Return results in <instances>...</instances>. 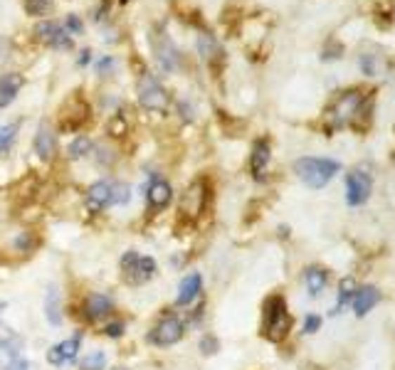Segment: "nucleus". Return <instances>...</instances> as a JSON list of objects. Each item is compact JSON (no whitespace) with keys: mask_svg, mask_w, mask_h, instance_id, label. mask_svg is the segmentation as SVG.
I'll list each match as a JSON object with an SVG mask.
<instances>
[{"mask_svg":"<svg viewBox=\"0 0 395 370\" xmlns=\"http://www.w3.org/2000/svg\"><path fill=\"white\" fill-rule=\"evenodd\" d=\"M292 331V314L282 294L267 296L262 306V336L272 343H282Z\"/></svg>","mask_w":395,"mask_h":370,"instance_id":"f257e3e1","label":"nucleus"},{"mask_svg":"<svg viewBox=\"0 0 395 370\" xmlns=\"http://www.w3.org/2000/svg\"><path fill=\"white\" fill-rule=\"evenodd\" d=\"M339 170H341V163L331 158H299L294 163V173L299 175L302 183L314 188V191L324 188Z\"/></svg>","mask_w":395,"mask_h":370,"instance_id":"f03ea898","label":"nucleus"},{"mask_svg":"<svg viewBox=\"0 0 395 370\" xmlns=\"http://www.w3.org/2000/svg\"><path fill=\"white\" fill-rule=\"evenodd\" d=\"M365 96L361 94L358 89H351V91H344V94L339 96V99L331 104V109L326 111L324 116V129L329 131V134H334V131L344 129L346 124H351V119H354L356 109L361 106V101H363Z\"/></svg>","mask_w":395,"mask_h":370,"instance_id":"7ed1b4c3","label":"nucleus"},{"mask_svg":"<svg viewBox=\"0 0 395 370\" xmlns=\"http://www.w3.org/2000/svg\"><path fill=\"white\" fill-rule=\"evenodd\" d=\"M156 269H158L156 260L146 255H138L136 250H129L127 255L122 257V274H124V279L134 286L151 281L153 276H156Z\"/></svg>","mask_w":395,"mask_h":370,"instance_id":"20e7f679","label":"nucleus"},{"mask_svg":"<svg viewBox=\"0 0 395 370\" xmlns=\"http://www.w3.org/2000/svg\"><path fill=\"white\" fill-rule=\"evenodd\" d=\"M183 333H186V326H183V321L178 319L176 314H163L161 319L153 324V328L148 331L146 340L153 345H161V348H166V345H173L178 343V340L183 338Z\"/></svg>","mask_w":395,"mask_h":370,"instance_id":"39448f33","label":"nucleus"},{"mask_svg":"<svg viewBox=\"0 0 395 370\" xmlns=\"http://www.w3.org/2000/svg\"><path fill=\"white\" fill-rule=\"evenodd\" d=\"M138 104H141L146 111H161V114L168 111L166 89H163L161 82H158L153 75H148V72L138 79Z\"/></svg>","mask_w":395,"mask_h":370,"instance_id":"423d86ee","label":"nucleus"},{"mask_svg":"<svg viewBox=\"0 0 395 370\" xmlns=\"http://www.w3.org/2000/svg\"><path fill=\"white\" fill-rule=\"evenodd\" d=\"M370 188H373V183H370V175L365 173V170H354V173H349V178H346V203H349L351 208L365 205L370 198Z\"/></svg>","mask_w":395,"mask_h":370,"instance_id":"0eeeda50","label":"nucleus"},{"mask_svg":"<svg viewBox=\"0 0 395 370\" xmlns=\"http://www.w3.org/2000/svg\"><path fill=\"white\" fill-rule=\"evenodd\" d=\"M205 203H208V188L203 180H195L193 185H188V191L181 198V215L195 220L205 210Z\"/></svg>","mask_w":395,"mask_h":370,"instance_id":"6e6552de","label":"nucleus"},{"mask_svg":"<svg viewBox=\"0 0 395 370\" xmlns=\"http://www.w3.org/2000/svg\"><path fill=\"white\" fill-rule=\"evenodd\" d=\"M35 35L55 50H72V35L55 20H45L35 27Z\"/></svg>","mask_w":395,"mask_h":370,"instance_id":"1a4fd4ad","label":"nucleus"},{"mask_svg":"<svg viewBox=\"0 0 395 370\" xmlns=\"http://www.w3.org/2000/svg\"><path fill=\"white\" fill-rule=\"evenodd\" d=\"M79 343H82V336L77 333V336H72V338L62 340V343L52 345V348L47 350V363L57 365V368L72 363V360L77 358V353H79Z\"/></svg>","mask_w":395,"mask_h":370,"instance_id":"9d476101","label":"nucleus"},{"mask_svg":"<svg viewBox=\"0 0 395 370\" xmlns=\"http://www.w3.org/2000/svg\"><path fill=\"white\" fill-rule=\"evenodd\" d=\"M112 309H114V304H112V299H109L107 294H89L84 299V306H82V311H84V319L86 321H102V319H107L109 314H112Z\"/></svg>","mask_w":395,"mask_h":370,"instance_id":"9b49d317","label":"nucleus"},{"mask_svg":"<svg viewBox=\"0 0 395 370\" xmlns=\"http://www.w3.org/2000/svg\"><path fill=\"white\" fill-rule=\"evenodd\" d=\"M22 350V338L18 333H13L11 328L0 331V370L6 368L8 363L20 358Z\"/></svg>","mask_w":395,"mask_h":370,"instance_id":"f8f14e48","label":"nucleus"},{"mask_svg":"<svg viewBox=\"0 0 395 370\" xmlns=\"http://www.w3.org/2000/svg\"><path fill=\"white\" fill-rule=\"evenodd\" d=\"M200 291H203V276L198 274V272H190L188 276H183L181 286H178L176 304L178 306H190L193 301L200 296Z\"/></svg>","mask_w":395,"mask_h":370,"instance_id":"ddd939ff","label":"nucleus"},{"mask_svg":"<svg viewBox=\"0 0 395 370\" xmlns=\"http://www.w3.org/2000/svg\"><path fill=\"white\" fill-rule=\"evenodd\" d=\"M109 203H112V183L107 180H99L86 191V210L89 212H102Z\"/></svg>","mask_w":395,"mask_h":370,"instance_id":"4468645a","label":"nucleus"},{"mask_svg":"<svg viewBox=\"0 0 395 370\" xmlns=\"http://www.w3.org/2000/svg\"><path fill=\"white\" fill-rule=\"evenodd\" d=\"M153 52H156V62H158V67H161L163 72L176 70L178 55H176V47H173V42L168 40V37L153 35Z\"/></svg>","mask_w":395,"mask_h":370,"instance_id":"2eb2a0df","label":"nucleus"},{"mask_svg":"<svg viewBox=\"0 0 395 370\" xmlns=\"http://www.w3.org/2000/svg\"><path fill=\"white\" fill-rule=\"evenodd\" d=\"M269 158H272V148H269L267 139H257L252 146V155H250V168H252V175L257 180L264 178V170L269 165Z\"/></svg>","mask_w":395,"mask_h":370,"instance_id":"dca6fc26","label":"nucleus"},{"mask_svg":"<svg viewBox=\"0 0 395 370\" xmlns=\"http://www.w3.org/2000/svg\"><path fill=\"white\" fill-rule=\"evenodd\" d=\"M378 301H380V291L375 289V286H361V289H356L354 296H351V306H354L356 316H365Z\"/></svg>","mask_w":395,"mask_h":370,"instance_id":"f3484780","label":"nucleus"},{"mask_svg":"<svg viewBox=\"0 0 395 370\" xmlns=\"http://www.w3.org/2000/svg\"><path fill=\"white\" fill-rule=\"evenodd\" d=\"M171 198H173V191H171V185H168L166 180L156 178L151 185H148L146 203H148V208H151V210H156V212L163 210V208L171 203Z\"/></svg>","mask_w":395,"mask_h":370,"instance_id":"a211bd4d","label":"nucleus"},{"mask_svg":"<svg viewBox=\"0 0 395 370\" xmlns=\"http://www.w3.org/2000/svg\"><path fill=\"white\" fill-rule=\"evenodd\" d=\"M35 151L37 155H40L42 160H52L55 158V151H57V136L55 131H52V126L42 124L40 129H37V136H35Z\"/></svg>","mask_w":395,"mask_h":370,"instance_id":"6ab92c4d","label":"nucleus"},{"mask_svg":"<svg viewBox=\"0 0 395 370\" xmlns=\"http://www.w3.org/2000/svg\"><path fill=\"white\" fill-rule=\"evenodd\" d=\"M22 84H25V79H22V75H18V72L0 77V109H6V106L15 99L18 91L22 89Z\"/></svg>","mask_w":395,"mask_h":370,"instance_id":"aec40b11","label":"nucleus"},{"mask_svg":"<svg viewBox=\"0 0 395 370\" xmlns=\"http://www.w3.org/2000/svg\"><path fill=\"white\" fill-rule=\"evenodd\" d=\"M304 281H306L309 296H319L321 291L326 289V284H329V272H326L324 267H309V269L304 272Z\"/></svg>","mask_w":395,"mask_h":370,"instance_id":"412c9836","label":"nucleus"},{"mask_svg":"<svg viewBox=\"0 0 395 370\" xmlns=\"http://www.w3.org/2000/svg\"><path fill=\"white\" fill-rule=\"evenodd\" d=\"M45 316L52 326H60L62 324V311H60V291L57 286H50L45 296Z\"/></svg>","mask_w":395,"mask_h":370,"instance_id":"4be33fe9","label":"nucleus"},{"mask_svg":"<svg viewBox=\"0 0 395 370\" xmlns=\"http://www.w3.org/2000/svg\"><path fill=\"white\" fill-rule=\"evenodd\" d=\"M91 141L86 139V136H77L75 141H72L70 146H67V155H70L72 160H79V158H84L86 153H91Z\"/></svg>","mask_w":395,"mask_h":370,"instance_id":"5701e85b","label":"nucleus"},{"mask_svg":"<svg viewBox=\"0 0 395 370\" xmlns=\"http://www.w3.org/2000/svg\"><path fill=\"white\" fill-rule=\"evenodd\" d=\"M104 368H107V355H104V350H91L79 365V370H104Z\"/></svg>","mask_w":395,"mask_h":370,"instance_id":"b1692460","label":"nucleus"},{"mask_svg":"<svg viewBox=\"0 0 395 370\" xmlns=\"http://www.w3.org/2000/svg\"><path fill=\"white\" fill-rule=\"evenodd\" d=\"M198 50H200V55H203V60H210V57L220 55L218 42H215L210 35H200V37H198Z\"/></svg>","mask_w":395,"mask_h":370,"instance_id":"393cba45","label":"nucleus"},{"mask_svg":"<svg viewBox=\"0 0 395 370\" xmlns=\"http://www.w3.org/2000/svg\"><path fill=\"white\" fill-rule=\"evenodd\" d=\"M131 200V188L127 183H112V205H127Z\"/></svg>","mask_w":395,"mask_h":370,"instance_id":"a878e982","label":"nucleus"},{"mask_svg":"<svg viewBox=\"0 0 395 370\" xmlns=\"http://www.w3.org/2000/svg\"><path fill=\"white\" fill-rule=\"evenodd\" d=\"M361 70H363L365 75L375 77L380 72V60L375 55H370V52H365V55H361Z\"/></svg>","mask_w":395,"mask_h":370,"instance_id":"bb28decb","label":"nucleus"},{"mask_svg":"<svg viewBox=\"0 0 395 370\" xmlns=\"http://www.w3.org/2000/svg\"><path fill=\"white\" fill-rule=\"evenodd\" d=\"M354 281H351V279H344V281H341V291H339V304H336L334 306V314H339V311L341 309H344V306H346V301H349L351 299V296H354Z\"/></svg>","mask_w":395,"mask_h":370,"instance_id":"cd10ccee","label":"nucleus"},{"mask_svg":"<svg viewBox=\"0 0 395 370\" xmlns=\"http://www.w3.org/2000/svg\"><path fill=\"white\" fill-rule=\"evenodd\" d=\"M15 134H18V124L0 129V155H3L8 148H11V143H13V139H15Z\"/></svg>","mask_w":395,"mask_h":370,"instance_id":"c85d7f7f","label":"nucleus"},{"mask_svg":"<svg viewBox=\"0 0 395 370\" xmlns=\"http://www.w3.org/2000/svg\"><path fill=\"white\" fill-rule=\"evenodd\" d=\"M25 11L30 15H45L50 11V0H25Z\"/></svg>","mask_w":395,"mask_h":370,"instance_id":"c756f323","label":"nucleus"},{"mask_svg":"<svg viewBox=\"0 0 395 370\" xmlns=\"http://www.w3.org/2000/svg\"><path fill=\"white\" fill-rule=\"evenodd\" d=\"M11 52H13V42L8 37H0V67L11 60Z\"/></svg>","mask_w":395,"mask_h":370,"instance_id":"7c9ffc66","label":"nucleus"},{"mask_svg":"<svg viewBox=\"0 0 395 370\" xmlns=\"http://www.w3.org/2000/svg\"><path fill=\"white\" fill-rule=\"evenodd\" d=\"M104 336H109V338H122L124 336V321H112V324L104 328Z\"/></svg>","mask_w":395,"mask_h":370,"instance_id":"2f4dec72","label":"nucleus"},{"mask_svg":"<svg viewBox=\"0 0 395 370\" xmlns=\"http://www.w3.org/2000/svg\"><path fill=\"white\" fill-rule=\"evenodd\" d=\"M200 350H203L205 355L218 353V338H213V336H205V338L200 340Z\"/></svg>","mask_w":395,"mask_h":370,"instance_id":"473e14b6","label":"nucleus"},{"mask_svg":"<svg viewBox=\"0 0 395 370\" xmlns=\"http://www.w3.org/2000/svg\"><path fill=\"white\" fill-rule=\"evenodd\" d=\"M3 370H37V368L30 363V360H25V358H18V360H13V363H8Z\"/></svg>","mask_w":395,"mask_h":370,"instance_id":"72a5a7b5","label":"nucleus"},{"mask_svg":"<svg viewBox=\"0 0 395 370\" xmlns=\"http://www.w3.org/2000/svg\"><path fill=\"white\" fill-rule=\"evenodd\" d=\"M319 326H321V319L319 316H306V321H304V333H316L319 331Z\"/></svg>","mask_w":395,"mask_h":370,"instance_id":"f704fd0d","label":"nucleus"},{"mask_svg":"<svg viewBox=\"0 0 395 370\" xmlns=\"http://www.w3.org/2000/svg\"><path fill=\"white\" fill-rule=\"evenodd\" d=\"M15 247H20L22 252H32V235L30 232H25V235H20L15 240Z\"/></svg>","mask_w":395,"mask_h":370,"instance_id":"c9c22d12","label":"nucleus"},{"mask_svg":"<svg viewBox=\"0 0 395 370\" xmlns=\"http://www.w3.org/2000/svg\"><path fill=\"white\" fill-rule=\"evenodd\" d=\"M67 32H75V35L82 32V20L77 15H67Z\"/></svg>","mask_w":395,"mask_h":370,"instance_id":"e433bc0d","label":"nucleus"},{"mask_svg":"<svg viewBox=\"0 0 395 370\" xmlns=\"http://www.w3.org/2000/svg\"><path fill=\"white\" fill-rule=\"evenodd\" d=\"M112 67H114V60H112V57H104V60L96 62V72H99V75H107V72L112 70Z\"/></svg>","mask_w":395,"mask_h":370,"instance_id":"4c0bfd02","label":"nucleus"},{"mask_svg":"<svg viewBox=\"0 0 395 370\" xmlns=\"http://www.w3.org/2000/svg\"><path fill=\"white\" fill-rule=\"evenodd\" d=\"M89 62V50H84L82 52V57H79V65H86Z\"/></svg>","mask_w":395,"mask_h":370,"instance_id":"58836bf2","label":"nucleus"},{"mask_svg":"<svg viewBox=\"0 0 395 370\" xmlns=\"http://www.w3.org/2000/svg\"><path fill=\"white\" fill-rule=\"evenodd\" d=\"M3 309H6V301H0V311H3Z\"/></svg>","mask_w":395,"mask_h":370,"instance_id":"ea45409f","label":"nucleus"},{"mask_svg":"<svg viewBox=\"0 0 395 370\" xmlns=\"http://www.w3.org/2000/svg\"><path fill=\"white\" fill-rule=\"evenodd\" d=\"M112 370H127V368H112Z\"/></svg>","mask_w":395,"mask_h":370,"instance_id":"a19ab883","label":"nucleus"}]
</instances>
